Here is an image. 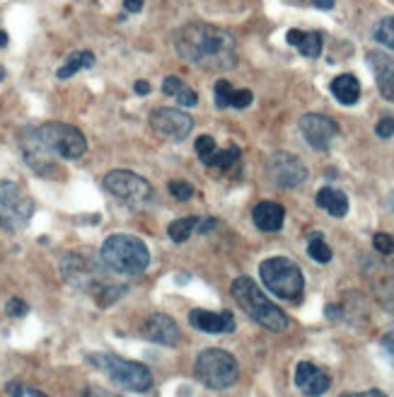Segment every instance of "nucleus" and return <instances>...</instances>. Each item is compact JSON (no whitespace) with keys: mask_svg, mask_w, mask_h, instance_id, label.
<instances>
[{"mask_svg":"<svg viewBox=\"0 0 394 397\" xmlns=\"http://www.w3.org/2000/svg\"><path fill=\"white\" fill-rule=\"evenodd\" d=\"M252 100H254V95L249 93V90H232V97H230V107L235 109H244L252 105Z\"/></svg>","mask_w":394,"mask_h":397,"instance_id":"32","label":"nucleus"},{"mask_svg":"<svg viewBox=\"0 0 394 397\" xmlns=\"http://www.w3.org/2000/svg\"><path fill=\"white\" fill-rule=\"evenodd\" d=\"M124 8L128 12H140V8H143V0H124Z\"/></svg>","mask_w":394,"mask_h":397,"instance_id":"39","label":"nucleus"},{"mask_svg":"<svg viewBox=\"0 0 394 397\" xmlns=\"http://www.w3.org/2000/svg\"><path fill=\"white\" fill-rule=\"evenodd\" d=\"M192 327L201 329L206 334H227L235 329V317L232 313H211V310H192L189 313Z\"/></svg>","mask_w":394,"mask_h":397,"instance_id":"16","label":"nucleus"},{"mask_svg":"<svg viewBox=\"0 0 394 397\" xmlns=\"http://www.w3.org/2000/svg\"><path fill=\"white\" fill-rule=\"evenodd\" d=\"M317 206L319 209H324L329 213V216L334 218H343L348 213V199L343 192H338V189H331V187H324L317 192Z\"/></svg>","mask_w":394,"mask_h":397,"instance_id":"21","label":"nucleus"},{"mask_svg":"<svg viewBox=\"0 0 394 397\" xmlns=\"http://www.w3.org/2000/svg\"><path fill=\"white\" fill-rule=\"evenodd\" d=\"M373 245L380 254H392L394 252V237L387 233H378L373 237Z\"/></svg>","mask_w":394,"mask_h":397,"instance_id":"31","label":"nucleus"},{"mask_svg":"<svg viewBox=\"0 0 394 397\" xmlns=\"http://www.w3.org/2000/svg\"><path fill=\"white\" fill-rule=\"evenodd\" d=\"M196 223H199V216H187V218H177L167 225V233L175 242H187L192 233L196 230Z\"/></svg>","mask_w":394,"mask_h":397,"instance_id":"23","label":"nucleus"},{"mask_svg":"<svg viewBox=\"0 0 394 397\" xmlns=\"http://www.w3.org/2000/svg\"><path fill=\"white\" fill-rule=\"evenodd\" d=\"M232 83L230 81H218L215 83V105L220 109L230 107V97H232Z\"/></svg>","mask_w":394,"mask_h":397,"instance_id":"27","label":"nucleus"},{"mask_svg":"<svg viewBox=\"0 0 394 397\" xmlns=\"http://www.w3.org/2000/svg\"><path fill=\"white\" fill-rule=\"evenodd\" d=\"M61 272H63L66 281H71L78 289L92 291L95 296L109 286L107 281H104L102 259L97 262V259L88 257V254H80V252L66 254V259L61 262Z\"/></svg>","mask_w":394,"mask_h":397,"instance_id":"10","label":"nucleus"},{"mask_svg":"<svg viewBox=\"0 0 394 397\" xmlns=\"http://www.w3.org/2000/svg\"><path fill=\"white\" fill-rule=\"evenodd\" d=\"M239 160V148H227V150H215L213 153V158L208 160L206 165L208 167H220V170H227V167H232Z\"/></svg>","mask_w":394,"mask_h":397,"instance_id":"25","label":"nucleus"},{"mask_svg":"<svg viewBox=\"0 0 394 397\" xmlns=\"http://www.w3.org/2000/svg\"><path fill=\"white\" fill-rule=\"evenodd\" d=\"M341 397H387L383 390H366V393H346Z\"/></svg>","mask_w":394,"mask_h":397,"instance_id":"38","label":"nucleus"},{"mask_svg":"<svg viewBox=\"0 0 394 397\" xmlns=\"http://www.w3.org/2000/svg\"><path fill=\"white\" fill-rule=\"evenodd\" d=\"M92 66H95V53H92V51H76V53H71V56L66 58V63L61 66L56 76L61 78V81H68V78H73L78 71L92 68Z\"/></svg>","mask_w":394,"mask_h":397,"instance_id":"22","label":"nucleus"},{"mask_svg":"<svg viewBox=\"0 0 394 397\" xmlns=\"http://www.w3.org/2000/svg\"><path fill=\"white\" fill-rule=\"evenodd\" d=\"M5 313L10 317H24L29 313V305L22 301V298H10L8 305H5Z\"/></svg>","mask_w":394,"mask_h":397,"instance_id":"33","label":"nucleus"},{"mask_svg":"<svg viewBox=\"0 0 394 397\" xmlns=\"http://www.w3.org/2000/svg\"><path fill=\"white\" fill-rule=\"evenodd\" d=\"M295 386L303 390L305 395L319 397V395H324L329 390L331 378L324 373L322 368H317L315 364L303 361V364H298V368H295Z\"/></svg>","mask_w":394,"mask_h":397,"instance_id":"15","label":"nucleus"},{"mask_svg":"<svg viewBox=\"0 0 394 397\" xmlns=\"http://www.w3.org/2000/svg\"><path fill=\"white\" fill-rule=\"evenodd\" d=\"M177 53L206 71H232L237 66V44L230 32L215 24L194 22L177 32Z\"/></svg>","mask_w":394,"mask_h":397,"instance_id":"2","label":"nucleus"},{"mask_svg":"<svg viewBox=\"0 0 394 397\" xmlns=\"http://www.w3.org/2000/svg\"><path fill=\"white\" fill-rule=\"evenodd\" d=\"M307 254H310L315 262H319V264H327V262H331V249L319 233L310 235V242H307Z\"/></svg>","mask_w":394,"mask_h":397,"instance_id":"24","label":"nucleus"},{"mask_svg":"<svg viewBox=\"0 0 394 397\" xmlns=\"http://www.w3.org/2000/svg\"><path fill=\"white\" fill-rule=\"evenodd\" d=\"M100 259L107 269L124 277H138L150 264V249L140 237L133 235H109L100 249Z\"/></svg>","mask_w":394,"mask_h":397,"instance_id":"3","label":"nucleus"},{"mask_svg":"<svg viewBox=\"0 0 394 397\" xmlns=\"http://www.w3.org/2000/svg\"><path fill=\"white\" fill-rule=\"evenodd\" d=\"M259 274H261L264 286H266L274 296L283 298V301H298V298L303 296V289H305L303 269L295 264L293 259L271 257L266 262H261Z\"/></svg>","mask_w":394,"mask_h":397,"instance_id":"6","label":"nucleus"},{"mask_svg":"<svg viewBox=\"0 0 394 397\" xmlns=\"http://www.w3.org/2000/svg\"><path fill=\"white\" fill-rule=\"evenodd\" d=\"M215 150H218V145H215V140L211 136H199V138H196V153H199V158L203 160V165L211 160Z\"/></svg>","mask_w":394,"mask_h":397,"instance_id":"28","label":"nucleus"},{"mask_svg":"<svg viewBox=\"0 0 394 397\" xmlns=\"http://www.w3.org/2000/svg\"><path fill=\"white\" fill-rule=\"evenodd\" d=\"M387 206H390V211L394 213V192L390 194V199H387Z\"/></svg>","mask_w":394,"mask_h":397,"instance_id":"45","label":"nucleus"},{"mask_svg":"<svg viewBox=\"0 0 394 397\" xmlns=\"http://www.w3.org/2000/svg\"><path fill=\"white\" fill-rule=\"evenodd\" d=\"M184 88H187V83H184L182 78H177V76H170V78H165V81H162V93L167 97H177Z\"/></svg>","mask_w":394,"mask_h":397,"instance_id":"30","label":"nucleus"},{"mask_svg":"<svg viewBox=\"0 0 394 397\" xmlns=\"http://www.w3.org/2000/svg\"><path fill=\"white\" fill-rule=\"evenodd\" d=\"M252 218H254V225L264 233H276V230L283 228V221H286V211H283L281 204L276 201H261V204L254 206L252 211Z\"/></svg>","mask_w":394,"mask_h":397,"instance_id":"18","label":"nucleus"},{"mask_svg":"<svg viewBox=\"0 0 394 397\" xmlns=\"http://www.w3.org/2000/svg\"><path fill=\"white\" fill-rule=\"evenodd\" d=\"M286 39H288V44H293L307 58H317L319 53H322V46H324V39L319 32H300V29H291V32L286 34Z\"/></svg>","mask_w":394,"mask_h":397,"instance_id":"19","label":"nucleus"},{"mask_svg":"<svg viewBox=\"0 0 394 397\" xmlns=\"http://www.w3.org/2000/svg\"><path fill=\"white\" fill-rule=\"evenodd\" d=\"M215 225H218V221H215V218H199V223H196V230H199V233H208V230H213Z\"/></svg>","mask_w":394,"mask_h":397,"instance_id":"37","label":"nucleus"},{"mask_svg":"<svg viewBox=\"0 0 394 397\" xmlns=\"http://www.w3.org/2000/svg\"><path fill=\"white\" fill-rule=\"evenodd\" d=\"M22 393H24V388L20 386V383H10V386H8V395L10 397H22Z\"/></svg>","mask_w":394,"mask_h":397,"instance_id":"40","label":"nucleus"},{"mask_svg":"<svg viewBox=\"0 0 394 397\" xmlns=\"http://www.w3.org/2000/svg\"><path fill=\"white\" fill-rule=\"evenodd\" d=\"M380 346H383L385 356L394 364V329H392V332H387L385 337L380 339Z\"/></svg>","mask_w":394,"mask_h":397,"instance_id":"36","label":"nucleus"},{"mask_svg":"<svg viewBox=\"0 0 394 397\" xmlns=\"http://www.w3.org/2000/svg\"><path fill=\"white\" fill-rule=\"evenodd\" d=\"M135 93H138V95H147V93H150V83H147V81H138V83H135Z\"/></svg>","mask_w":394,"mask_h":397,"instance_id":"42","label":"nucleus"},{"mask_svg":"<svg viewBox=\"0 0 394 397\" xmlns=\"http://www.w3.org/2000/svg\"><path fill=\"white\" fill-rule=\"evenodd\" d=\"M88 361L92 366L109 376V381H114L119 388L131 390V393H147L152 388V373L147 371V366L138 361H126L114 354H90Z\"/></svg>","mask_w":394,"mask_h":397,"instance_id":"5","label":"nucleus"},{"mask_svg":"<svg viewBox=\"0 0 394 397\" xmlns=\"http://www.w3.org/2000/svg\"><path fill=\"white\" fill-rule=\"evenodd\" d=\"M5 44H8V34H5V32H0V48H3Z\"/></svg>","mask_w":394,"mask_h":397,"instance_id":"43","label":"nucleus"},{"mask_svg":"<svg viewBox=\"0 0 394 397\" xmlns=\"http://www.w3.org/2000/svg\"><path fill=\"white\" fill-rule=\"evenodd\" d=\"M196 378L211 390H225L237 383L239 366L230 351L203 349L196 359Z\"/></svg>","mask_w":394,"mask_h":397,"instance_id":"7","label":"nucleus"},{"mask_svg":"<svg viewBox=\"0 0 394 397\" xmlns=\"http://www.w3.org/2000/svg\"><path fill=\"white\" fill-rule=\"evenodd\" d=\"M27 393L32 395V397H46L44 393H41V390H27Z\"/></svg>","mask_w":394,"mask_h":397,"instance_id":"44","label":"nucleus"},{"mask_svg":"<svg viewBox=\"0 0 394 397\" xmlns=\"http://www.w3.org/2000/svg\"><path fill=\"white\" fill-rule=\"evenodd\" d=\"M3 78H5V68L0 66V81H3Z\"/></svg>","mask_w":394,"mask_h":397,"instance_id":"46","label":"nucleus"},{"mask_svg":"<svg viewBox=\"0 0 394 397\" xmlns=\"http://www.w3.org/2000/svg\"><path fill=\"white\" fill-rule=\"evenodd\" d=\"M170 192H172V197L180 199V201H189V199L194 197V187L189 185L187 180H175V182H170Z\"/></svg>","mask_w":394,"mask_h":397,"instance_id":"29","label":"nucleus"},{"mask_svg":"<svg viewBox=\"0 0 394 397\" xmlns=\"http://www.w3.org/2000/svg\"><path fill=\"white\" fill-rule=\"evenodd\" d=\"M312 5L319 10H331L334 8V0H312Z\"/></svg>","mask_w":394,"mask_h":397,"instance_id":"41","label":"nucleus"},{"mask_svg":"<svg viewBox=\"0 0 394 397\" xmlns=\"http://www.w3.org/2000/svg\"><path fill=\"white\" fill-rule=\"evenodd\" d=\"M230 291H232L235 303L256 322V325H261L264 329H271V332H283V329L288 327L286 313H283L276 303H271L249 277H237L232 281Z\"/></svg>","mask_w":394,"mask_h":397,"instance_id":"4","label":"nucleus"},{"mask_svg":"<svg viewBox=\"0 0 394 397\" xmlns=\"http://www.w3.org/2000/svg\"><path fill=\"white\" fill-rule=\"evenodd\" d=\"M300 131L315 150H329V145L338 136L336 121L331 117H324V114H305L300 119Z\"/></svg>","mask_w":394,"mask_h":397,"instance_id":"13","label":"nucleus"},{"mask_svg":"<svg viewBox=\"0 0 394 397\" xmlns=\"http://www.w3.org/2000/svg\"><path fill=\"white\" fill-rule=\"evenodd\" d=\"M368 63H370V68L375 73V83H378L380 95L387 102H394V63L380 51L368 53Z\"/></svg>","mask_w":394,"mask_h":397,"instance_id":"17","label":"nucleus"},{"mask_svg":"<svg viewBox=\"0 0 394 397\" xmlns=\"http://www.w3.org/2000/svg\"><path fill=\"white\" fill-rule=\"evenodd\" d=\"M34 216V201L20 185L0 180V230L17 233L27 228Z\"/></svg>","mask_w":394,"mask_h":397,"instance_id":"8","label":"nucleus"},{"mask_svg":"<svg viewBox=\"0 0 394 397\" xmlns=\"http://www.w3.org/2000/svg\"><path fill=\"white\" fill-rule=\"evenodd\" d=\"M331 95L336 97L341 105H356L361 97V83L356 76H351V73H343V76H338L331 81Z\"/></svg>","mask_w":394,"mask_h":397,"instance_id":"20","label":"nucleus"},{"mask_svg":"<svg viewBox=\"0 0 394 397\" xmlns=\"http://www.w3.org/2000/svg\"><path fill=\"white\" fill-rule=\"evenodd\" d=\"M177 100H180L182 107H196L199 105V95H196L192 88H184L182 93L177 95Z\"/></svg>","mask_w":394,"mask_h":397,"instance_id":"34","label":"nucleus"},{"mask_svg":"<svg viewBox=\"0 0 394 397\" xmlns=\"http://www.w3.org/2000/svg\"><path fill=\"white\" fill-rule=\"evenodd\" d=\"M88 153V138L85 133L71 124L48 121V124L27 129L22 136V155L32 170L39 175L53 172L51 158L63 160H78Z\"/></svg>","mask_w":394,"mask_h":397,"instance_id":"1","label":"nucleus"},{"mask_svg":"<svg viewBox=\"0 0 394 397\" xmlns=\"http://www.w3.org/2000/svg\"><path fill=\"white\" fill-rule=\"evenodd\" d=\"M266 170H269L271 182L283 189L300 187L307 180V167L298 155H293V153H274L266 163Z\"/></svg>","mask_w":394,"mask_h":397,"instance_id":"11","label":"nucleus"},{"mask_svg":"<svg viewBox=\"0 0 394 397\" xmlns=\"http://www.w3.org/2000/svg\"><path fill=\"white\" fill-rule=\"evenodd\" d=\"M375 41L394 51V17H385V20L375 27Z\"/></svg>","mask_w":394,"mask_h":397,"instance_id":"26","label":"nucleus"},{"mask_svg":"<svg viewBox=\"0 0 394 397\" xmlns=\"http://www.w3.org/2000/svg\"><path fill=\"white\" fill-rule=\"evenodd\" d=\"M143 337L162 346H177L180 344V327L170 315L155 313L143 322Z\"/></svg>","mask_w":394,"mask_h":397,"instance_id":"14","label":"nucleus"},{"mask_svg":"<svg viewBox=\"0 0 394 397\" xmlns=\"http://www.w3.org/2000/svg\"><path fill=\"white\" fill-rule=\"evenodd\" d=\"M104 189H107L112 197H116L121 204L126 206H147L152 199H155V192L147 185V180H143L140 175L128 172V170H112L107 177H104Z\"/></svg>","mask_w":394,"mask_h":397,"instance_id":"9","label":"nucleus"},{"mask_svg":"<svg viewBox=\"0 0 394 397\" xmlns=\"http://www.w3.org/2000/svg\"><path fill=\"white\" fill-rule=\"evenodd\" d=\"M150 126L157 136L170 140H184L194 131V119L184 114L182 109H167L160 107L150 114Z\"/></svg>","mask_w":394,"mask_h":397,"instance_id":"12","label":"nucleus"},{"mask_svg":"<svg viewBox=\"0 0 394 397\" xmlns=\"http://www.w3.org/2000/svg\"><path fill=\"white\" fill-rule=\"evenodd\" d=\"M375 133H378L380 138H390L394 133V119H390V117L380 119L378 126H375Z\"/></svg>","mask_w":394,"mask_h":397,"instance_id":"35","label":"nucleus"}]
</instances>
